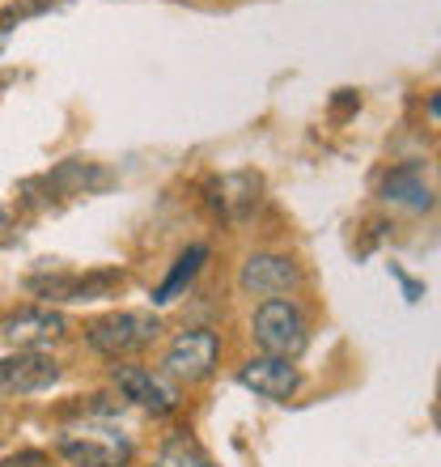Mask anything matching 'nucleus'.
Returning <instances> with one entry per match:
<instances>
[{"label": "nucleus", "mask_w": 441, "mask_h": 467, "mask_svg": "<svg viewBox=\"0 0 441 467\" xmlns=\"http://www.w3.org/2000/svg\"><path fill=\"white\" fill-rule=\"evenodd\" d=\"M0 467H51V459L43 455V451H22V455H13V459H5Z\"/></svg>", "instance_id": "nucleus-15"}, {"label": "nucleus", "mask_w": 441, "mask_h": 467, "mask_svg": "<svg viewBox=\"0 0 441 467\" xmlns=\"http://www.w3.org/2000/svg\"><path fill=\"white\" fill-rule=\"evenodd\" d=\"M110 382H115V391L128 400V404L145 408L153 417H170L174 408H179V391H174V382L161 374V369H149V366H115L110 369Z\"/></svg>", "instance_id": "nucleus-6"}, {"label": "nucleus", "mask_w": 441, "mask_h": 467, "mask_svg": "<svg viewBox=\"0 0 441 467\" xmlns=\"http://www.w3.org/2000/svg\"><path fill=\"white\" fill-rule=\"evenodd\" d=\"M382 200H386V204H404V209H412V213H429L433 209V187L425 183L420 166H399V171L386 174Z\"/></svg>", "instance_id": "nucleus-12"}, {"label": "nucleus", "mask_w": 441, "mask_h": 467, "mask_svg": "<svg viewBox=\"0 0 441 467\" xmlns=\"http://www.w3.org/2000/svg\"><path fill=\"white\" fill-rule=\"evenodd\" d=\"M0 43H5V35H0Z\"/></svg>", "instance_id": "nucleus-17"}, {"label": "nucleus", "mask_w": 441, "mask_h": 467, "mask_svg": "<svg viewBox=\"0 0 441 467\" xmlns=\"http://www.w3.org/2000/svg\"><path fill=\"white\" fill-rule=\"evenodd\" d=\"M297 285H302V268H297L289 255H276V251H259V255H251L242 264V272H238V289H242L246 297H284L293 294Z\"/></svg>", "instance_id": "nucleus-7"}, {"label": "nucleus", "mask_w": 441, "mask_h": 467, "mask_svg": "<svg viewBox=\"0 0 441 467\" xmlns=\"http://www.w3.org/2000/svg\"><path fill=\"white\" fill-rule=\"evenodd\" d=\"M60 361L38 348H17V353L0 357V395H30V391H47L60 382Z\"/></svg>", "instance_id": "nucleus-8"}, {"label": "nucleus", "mask_w": 441, "mask_h": 467, "mask_svg": "<svg viewBox=\"0 0 441 467\" xmlns=\"http://www.w3.org/2000/svg\"><path fill=\"white\" fill-rule=\"evenodd\" d=\"M5 230H9V213L0 209V234H5Z\"/></svg>", "instance_id": "nucleus-16"}, {"label": "nucleus", "mask_w": 441, "mask_h": 467, "mask_svg": "<svg viewBox=\"0 0 441 467\" xmlns=\"http://www.w3.org/2000/svg\"><path fill=\"white\" fill-rule=\"evenodd\" d=\"M123 285L119 268L107 272H47V276H30L26 289L47 302H94V297H110Z\"/></svg>", "instance_id": "nucleus-5"}, {"label": "nucleus", "mask_w": 441, "mask_h": 467, "mask_svg": "<svg viewBox=\"0 0 441 467\" xmlns=\"http://www.w3.org/2000/svg\"><path fill=\"white\" fill-rule=\"evenodd\" d=\"M251 332H255V345L268 357L293 361L306 348V315L289 297H268V302H259L255 319H251Z\"/></svg>", "instance_id": "nucleus-3"}, {"label": "nucleus", "mask_w": 441, "mask_h": 467, "mask_svg": "<svg viewBox=\"0 0 441 467\" xmlns=\"http://www.w3.org/2000/svg\"><path fill=\"white\" fill-rule=\"evenodd\" d=\"M238 382H242L246 391H255L259 400H289L302 387V369L293 361H284V357L259 353L238 369Z\"/></svg>", "instance_id": "nucleus-10"}, {"label": "nucleus", "mask_w": 441, "mask_h": 467, "mask_svg": "<svg viewBox=\"0 0 441 467\" xmlns=\"http://www.w3.org/2000/svg\"><path fill=\"white\" fill-rule=\"evenodd\" d=\"M161 323L153 310H115V315H102L86 327V345L94 348L107 361H128V357L145 353L153 340H158Z\"/></svg>", "instance_id": "nucleus-2"}, {"label": "nucleus", "mask_w": 441, "mask_h": 467, "mask_svg": "<svg viewBox=\"0 0 441 467\" xmlns=\"http://www.w3.org/2000/svg\"><path fill=\"white\" fill-rule=\"evenodd\" d=\"M64 332H68V319L51 306H26V310H13V315L0 319V340L9 348L56 345V340H64Z\"/></svg>", "instance_id": "nucleus-9"}, {"label": "nucleus", "mask_w": 441, "mask_h": 467, "mask_svg": "<svg viewBox=\"0 0 441 467\" xmlns=\"http://www.w3.org/2000/svg\"><path fill=\"white\" fill-rule=\"evenodd\" d=\"M204 259H209V246H204V243H191V246H187L183 255L174 259L170 276H166V281H161L158 289H153V306H166V302H174V297L183 294L187 285H191V281L200 276V268H204Z\"/></svg>", "instance_id": "nucleus-13"}, {"label": "nucleus", "mask_w": 441, "mask_h": 467, "mask_svg": "<svg viewBox=\"0 0 441 467\" xmlns=\"http://www.w3.org/2000/svg\"><path fill=\"white\" fill-rule=\"evenodd\" d=\"M220 361V336L209 327H187L170 340L166 357H161V374L179 382H204Z\"/></svg>", "instance_id": "nucleus-4"}, {"label": "nucleus", "mask_w": 441, "mask_h": 467, "mask_svg": "<svg viewBox=\"0 0 441 467\" xmlns=\"http://www.w3.org/2000/svg\"><path fill=\"white\" fill-rule=\"evenodd\" d=\"M56 455L68 467H128L136 455V446L110 420H86V425L64 430L56 438Z\"/></svg>", "instance_id": "nucleus-1"}, {"label": "nucleus", "mask_w": 441, "mask_h": 467, "mask_svg": "<svg viewBox=\"0 0 441 467\" xmlns=\"http://www.w3.org/2000/svg\"><path fill=\"white\" fill-rule=\"evenodd\" d=\"M153 467H212V459H209V451H204L196 438L179 433V438H170V442L158 451V463Z\"/></svg>", "instance_id": "nucleus-14"}, {"label": "nucleus", "mask_w": 441, "mask_h": 467, "mask_svg": "<svg viewBox=\"0 0 441 467\" xmlns=\"http://www.w3.org/2000/svg\"><path fill=\"white\" fill-rule=\"evenodd\" d=\"M110 183V171L94 166V161H60L56 171H47L43 179H30L26 187H43L47 196L43 200H56V196H89L94 187H107Z\"/></svg>", "instance_id": "nucleus-11"}]
</instances>
